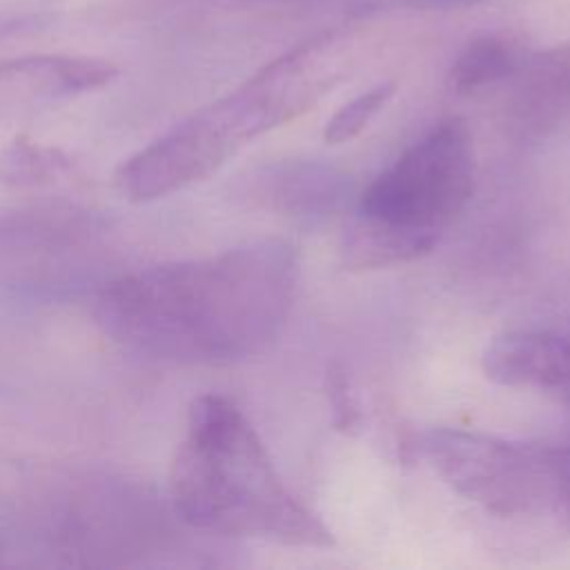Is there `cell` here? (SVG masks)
I'll return each mask as SVG.
<instances>
[{
    "label": "cell",
    "instance_id": "3957f363",
    "mask_svg": "<svg viewBox=\"0 0 570 570\" xmlns=\"http://www.w3.org/2000/svg\"><path fill=\"white\" fill-rule=\"evenodd\" d=\"M174 512L194 530L327 548V525L278 476L243 410L220 394L198 396L169 465Z\"/></svg>",
    "mask_w": 570,
    "mask_h": 570
},
{
    "label": "cell",
    "instance_id": "7c38bea8",
    "mask_svg": "<svg viewBox=\"0 0 570 570\" xmlns=\"http://www.w3.org/2000/svg\"><path fill=\"white\" fill-rule=\"evenodd\" d=\"M396 82L394 80H381L372 85L370 89L356 94L352 100L341 105L334 116L327 120L323 129V138L330 145H341L358 136L379 111L385 109V105L394 98Z\"/></svg>",
    "mask_w": 570,
    "mask_h": 570
},
{
    "label": "cell",
    "instance_id": "9c48e42d",
    "mask_svg": "<svg viewBox=\"0 0 570 570\" xmlns=\"http://www.w3.org/2000/svg\"><path fill=\"white\" fill-rule=\"evenodd\" d=\"M345 194V176L323 165L301 163L269 178V198L292 216H325L341 205Z\"/></svg>",
    "mask_w": 570,
    "mask_h": 570
},
{
    "label": "cell",
    "instance_id": "5b68a950",
    "mask_svg": "<svg viewBox=\"0 0 570 570\" xmlns=\"http://www.w3.org/2000/svg\"><path fill=\"white\" fill-rule=\"evenodd\" d=\"M419 452L459 497L499 517H534L570 505V448L514 443L474 430L432 428Z\"/></svg>",
    "mask_w": 570,
    "mask_h": 570
},
{
    "label": "cell",
    "instance_id": "8fae6325",
    "mask_svg": "<svg viewBox=\"0 0 570 570\" xmlns=\"http://www.w3.org/2000/svg\"><path fill=\"white\" fill-rule=\"evenodd\" d=\"M71 167L69 158L29 138H16L0 151V180L13 187H33L56 180Z\"/></svg>",
    "mask_w": 570,
    "mask_h": 570
},
{
    "label": "cell",
    "instance_id": "30bf717a",
    "mask_svg": "<svg viewBox=\"0 0 570 570\" xmlns=\"http://www.w3.org/2000/svg\"><path fill=\"white\" fill-rule=\"evenodd\" d=\"M523 58V49L501 33L474 36L452 60L448 85L459 96L476 94L485 87L510 80Z\"/></svg>",
    "mask_w": 570,
    "mask_h": 570
},
{
    "label": "cell",
    "instance_id": "52a82bcc",
    "mask_svg": "<svg viewBox=\"0 0 570 570\" xmlns=\"http://www.w3.org/2000/svg\"><path fill=\"white\" fill-rule=\"evenodd\" d=\"M118 67L89 56H24L0 62V109L53 102L100 89Z\"/></svg>",
    "mask_w": 570,
    "mask_h": 570
},
{
    "label": "cell",
    "instance_id": "ba28073f",
    "mask_svg": "<svg viewBox=\"0 0 570 570\" xmlns=\"http://www.w3.org/2000/svg\"><path fill=\"white\" fill-rule=\"evenodd\" d=\"M510 80V120L523 131L548 129L570 109V45L525 56Z\"/></svg>",
    "mask_w": 570,
    "mask_h": 570
},
{
    "label": "cell",
    "instance_id": "5bb4252c",
    "mask_svg": "<svg viewBox=\"0 0 570 570\" xmlns=\"http://www.w3.org/2000/svg\"><path fill=\"white\" fill-rule=\"evenodd\" d=\"M401 4L407 7H419V9H443V7H461V4H472L481 0H399Z\"/></svg>",
    "mask_w": 570,
    "mask_h": 570
},
{
    "label": "cell",
    "instance_id": "6da1fadb",
    "mask_svg": "<svg viewBox=\"0 0 570 570\" xmlns=\"http://www.w3.org/2000/svg\"><path fill=\"white\" fill-rule=\"evenodd\" d=\"M296 278L298 258L289 243L254 240L122 274L100 289L94 316L105 336L140 356L236 363L278 338Z\"/></svg>",
    "mask_w": 570,
    "mask_h": 570
},
{
    "label": "cell",
    "instance_id": "4fadbf2b",
    "mask_svg": "<svg viewBox=\"0 0 570 570\" xmlns=\"http://www.w3.org/2000/svg\"><path fill=\"white\" fill-rule=\"evenodd\" d=\"M325 392H327V401L332 407L334 428L345 434H354L361 425V410L350 390V379H347L343 365H338V363L327 365Z\"/></svg>",
    "mask_w": 570,
    "mask_h": 570
},
{
    "label": "cell",
    "instance_id": "8992f818",
    "mask_svg": "<svg viewBox=\"0 0 570 570\" xmlns=\"http://www.w3.org/2000/svg\"><path fill=\"white\" fill-rule=\"evenodd\" d=\"M481 365L499 385L546 387L570 401V325L503 332L485 345Z\"/></svg>",
    "mask_w": 570,
    "mask_h": 570
},
{
    "label": "cell",
    "instance_id": "277c9868",
    "mask_svg": "<svg viewBox=\"0 0 570 570\" xmlns=\"http://www.w3.org/2000/svg\"><path fill=\"white\" fill-rule=\"evenodd\" d=\"M474 191V147L463 118L439 120L358 196L354 216L403 258L430 254Z\"/></svg>",
    "mask_w": 570,
    "mask_h": 570
},
{
    "label": "cell",
    "instance_id": "7a4b0ae2",
    "mask_svg": "<svg viewBox=\"0 0 570 570\" xmlns=\"http://www.w3.org/2000/svg\"><path fill=\"white\" fill-rule=\"evenodd\" d=\"M356 47V33L347 29L292 47L131 154L118 167V189L129 200L147 203L205 180L247 142L316 105L347 76Z\"/></svg>",
    "mask_w": 570,
    "mask_h": 570
}]
</instances>
